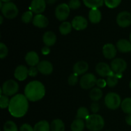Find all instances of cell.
Returning a JSON list of instances; mask_svg holds the SVG:
<instances>
[{"mask_svg":"<svg viewBox=\"0 0 131 131\" xmlns=\"http://www.w3.org/2000/svg\"><path fill=\"white\" fill-rule=\"evenodd\" d=\"M28 107L29 102L26 97L23 94H17L10 99L8 111L14 117L21 118L26 114Z\"/></svg>","mask_w":131,"mask_h":131,"instance_id":"6da1fadb","label":"cell"},{"mask_svg":"<svg viewBox=\"0 0 131 131\" xmlns=\"http://www.w3.org/2000/svg\"><path fill=\"white\" fill-rule=\"evenodd\" d=\"M46 89L41 82L38 81H33L29 82L24 88V95L28 101L37 102L40 101L45 96Z\"/></svg>","mask_w":131,"mask_h":131,"instance_id":"7a4b0ae2","label":"cell"},{"mask_svg":"<svg viewBox=\"0 0 131 131\" xmlns=\"http://www.w3.org/2000/svg\"><path fill=\"white\" fill-rule=\"evenodd\" d=\"M104 120L98 114H92L86 120L87 129L92 131H100L104 127Z\"/></svg>","mask_w":131,"mask_h":131,"instance_id":"3957f363","label":"cell"},{"mask_svg":"<svg viewBox=\"0 0 131 131\" xmlns=\"http://www.w3.org/2000/svg\"><path fill=\"white\" fill-rule=\"evenodd\" d=\"M104 102L107 108L111 110H115L121 106L122 100L118 93L110 92L105 97Z\"/></svg>","mask_w":131,"mask_h":131,"instance_id":"277c9868","label":"cell"},{"mask_svg":"<svg viewBox=\"0 0 131 131\" xmlns=\"http://www.w3.org/2000/svg\"><path fill=\"white\" fill-rule=\"evenodd\" d=\"M19 84L15 81L10 79L3 83L1 88V95L12 96L15 95L19 91Z\"/></svg>","mask_w":131,"mask_h":131,"instance_id":"5b68a950","label":"cell"},{"mask_svg":"<svg viewBox=\"0 0 131 131\" xmlns=\"http://www.w3.org/2000/svg\"><path fill=\"white\" fill-rule=\"evenodd\" d=\"M3 15L8 19L16 17L19 14V10L16 5L12 2L5 3L1 8Z\"/></svg>","mask_w":131,"mask_h":131,"instance_id":"8992f818","label":"cell"},{"mask_svg":"<svg viewBox=\"0 0 131 131\" xmlns=\"http://www.w3.org/2000/svg\"><path fill=\"white\" fill-rule=\"evenodd\" d=\"M97 79L95 75L92 73H88L81 77L80 79V86L83 89L88 90L92 88L97 84Z\"/></svg>","mask_w":131,"mask_h":131,"instance_id":"52a82bcc","label":"cell"},{"mask_svg":"<svg viewBox=\"0 0 131 131\" xmlns=\"http://www.w3.org/2000/svg\"><path fill=\"white\" fill-rule=\"evenodd\" d=\"M70 8L66 3L60 4L55 9V16L60 21H65L69 16Z\"/></svg>","mask_w":131,"mask_h":131,"instance_id":"ba28073f","label":"cell"},{"mask_svg":"<svg viewBox=\"0 0 131 131\" xmlns=\"http://www.w3.org/2000/svg\"><path fill=\"white\" fill-rule=\"evenodd\" d=\"M127 64L122 58L114 59L111 63V68L113 72L116 74H122L126 70Z\"/></svg>","mask_w":131,"mask_h":131,"instance_id":"9c48e42d","label":"cell"},{"mask_svg":"<svg viewBox=\"0 0 131 131\" xmlns=\"http://www.w3.org/2000/svg\"><path fill=\"white\" fill-rule=\"evenodd\" d=\"M116 23L121 28H127L131 24V14L127 11L119 13L116 17Z\"/></svg>","mask_w":131,"mask_h":131,"instance_id":"30bf717a","label":"cell"},{"mask_svg":"<svg viewBox=\"0 0 131 131\" xmlns=\"http://www.w3.org/2000/svg\"><path fill=\"white\" fill-rule=\"evenodd\" d=\"M95 71L101 77H108L114 74L111 67L104 62L99 63L96 65Z\"/></svg>","mask_w":131,"mask_h":131,"instance_id":"8fae6325","label":"cell"},{"mask_svg":"<svg viewBox=\"0 0 131 131\" xmlns=\"http://www.w3.org/2000/svg\"><path fill=\"white\" fill-rule=\"evenodd\" d=\"M72 28H74L75 30H83V29H85L88 26V21L83 16L78 15L73 19L72 21Z\"/></svg>","mask_w":131,"mask_h":131,"instance_id":"7c38bea8","label":"cell"},{"mask_svg":"<svg viewBox=\"0 0 131 131\" xmlns=\"http://www.w3.org/2000/svg\"><path fill=\"white\" fill-rule=\"evenodd\" d=\"M38 72L43 75H49L53 71V66L50 61L47 60H42L37 65Z\"/></svg>","mask_w":131,"mask_h":131,"instance_id":"4fadbf2b","label":"cell"},{"mask_svg":"<svg viewBox=\"0 0 131 131\" xmlns=\"http://www.w3.org/2000/svg\"><path fill=\"white\" fill-rule=\"evenodd\" d=\"M46 8V2L45 0H32L30 9L33 13L41 14L44 12Z\"/></svg>","mask_w":131,"mask_h":131,"instance_id":"5bb4252c","label":"cell"},{"mask_svg":"<svg viewBox=\"0 0 131 131\" xmlns=\"http://www.w3.org/2000/svg\"><path fill=\"white\" fill-rule=\"evenodd\" d=\"M117 48L112 43H106L102 48V54L106 58L111 60L116 56Z\"/></svg>","mask_w":131,"mask_h":131,"instance_id":"9a60e30c","label":"cell"},{"mask_svg":"<svg viewBox=\"0 0 131 131\" xmlns=\"http://www.w3.org/2000/svg\"><path fill=\"white\" fill-rule=\"evenodd\" d=\"M28 75V69L24 65H19L15 69L14 72V77L18 81H23L25 80Z\"/></svg>","mask_w":131,"mask_h":131,"instance_id":"2e32d148","label":"cell"},{"mask_svg":"<svg viewBox=\"0 0 131 131\" xmlns=\"http://www.w3.org/2000/svg\"><path fill=\"white\" fill-rule=\"evenodd\" d=\"M33 24L39 28H45L48 26L49 20L42 14H37L33 19Z\"/></svg>","mask_w":131,"mask_h":131,"instance_id":"e0dca14e","label":"cell"},{"mask_svg":"<svg viewBox=\"0 0 131 131\" xmlns=\"http://www.w3.org/2000/svg\"><path fill=\"white\" fill-rule=\"evenodd\" d=\"M25 61L26 63L30 67H35L39 63V56L35 51H29L26 55Z\"/></svg>","mask_w":131,"mask_h":131,"instance_id":"ac0fdd59","label":"cell"},{"mask_svg":"<svg viewBox=\"0 0 131 131\" xmlns=\"http://www.w3.org/2000/svg\"><path fill=\"white\" fill-rule=\"evenodd\" d=\"M88 64L85 61H79L75 63L73 67V71L74 73L77 75H83L87 72L88 70Z\"/></svg>","mask_w":131,"mask_h":131,"instance_id":"d6986e66","label":"cell"},{"mask_svg":"<svg viewBox=\"0 0 131 131\" xmlns=\"http://www.w3.org/2000/svg\"><path fill=\"white\" fill-rule=\"evenodd\" d=\"M42 39H43V42L46 46L51 47L55 44L57 38L54 32L48 31L45 32L43 37H42Z\"/></svg>","mask_w":131,"mask_h":131,"instance_id":"ffe728a7","label":"cell"},{"mask_svg":"<svg viewBox=\"0 0 131 131\" xmlns=\"http://www.w3.org/2000/svg\"><path fill=\"white\" fill-rule=\"evenodd\" d=\"M116 48L120 52L123 53L131 51V42L126 39H120L116 43Z\"/></svg>","mask_w":131,"mask_h":131,"instance_id":"44dd1931","label":"cell"},{"mask_svg":"<svg viewBox=\"0 0 131 131\" xmlns=\"http://www.w3.org/2000/svg\"><path fill=\"white\" fill-rule=\"evenodd\" d=\"M90 21L93 24H97L100 23L102 19V14L98 8L91 9L88 14Z\"/></svg>","mask_w":131,"mask_h":131,"instance_id":"7402d4cb","label":"cell"},{"mask_svg":"<svg viewBox=\"0 0 131 131\" xmlns=\"http://www.w3.org/2000/svg\"><path fill=\"white\" fill-rule=\"evenodd\" d=\"M65 124L60 119H55L51 124V131H65Z\"/></svg>","mask_w":131,"mask_h":131,"instance_id":"603a6c76","label":"cell"},{"mask_svg":"<svg viewBox=\"0 0 131 131\" xmlns=\"http://www.w3.org/2000/svg\"><path fill=\"white\" fill-rule=\"evenodd\" d=\"M33 129L34 131H50L51 125L46 120H42L35 125Z\"/></svg>","mask_w":131,"mask_h":131,"instance_id":"cb8c5ba5","label":"cell"},{"mask_svg":"<svg viewBox=\"0 0 131 131\" xmlns=\"http://www.w3.org/2000/svg\"><path fill=\"white\" fill-rule=\"evenodd\" d=\"M84 5L91 9L98 8L103 5L104 0H83Z\"/></svg>","mask_w":131,"mask_h":131,"instance_id":"d4e9b609","label":"cell"},{"mask_svg":"<svg viewBox=\"0 0 131 131\" xmlns=\"http://www.w3.org/2000/svg\"><path fill=\"white\" fill-rule=\"evenodd\" d=\"M84 127H85V124L83 120L76 118L72 123L70 128L72 131H83Z\"/></svg>","mask_w":131,"mask_h":131,"instance_id":"484cf974","label":"cell"},{"mask_svg":"<svg viewBox=\"0 0 131 131\" xmlns=\"http://www.w3.org/2000/svg\"><path fill=\"white\" fill-rule=\"evenodd\" d=\"M102 95H103V93H102V90L98 87L93 88L90 92V97L91 100L94 102L99 101L102 97Z\"/></svg>","mask_w":131,"mask_h":131,"instance_id":"4316f807","label":"cell"},{"mask_svg":"<svg viewBox=\"0 0 131 131\" xmlns=\"http://www.w3.org/2000/svg\"><path fill=\"white\" fill-rule=\"evenodd\" d=\"M72 28V25L71 23L67 21H64L60 24L59 27V31L62 35H67L71 32Z\"/></svg>","mask_w":131,"mask_h":131,"instance_id":"83f0119b","label":"cell"},{"mask_svg":"<svg viewBox=\"0 0 131 131\" xmlns=\"http://www.w3.org/2000/svg\"><path fill=\"white\" fill-rule=\"evenodd\" d=\"M121 108L125 113L127 115L131 114V97H127L122 101Z\"/></svg>","mask_w":131,"mask_h":131,"instance_id":"f1b7e54d","label":"cell"},{"mask_svg":"<svg viewBox=\"0 0 131 131\" xmlns=\"http://www.w3.org/2000/svg\"><path fill=\"white\" fill-rule=\"evenodd\" d=\"M90 113L88 109L85 107H80L77 111L76 118L81 120H86L90 116Z\"/></svg>","mask_w":131,"mask_h":131,"instance_id":"f546056e","label":"cell"},{"mask_svg":"<svg viewBox=\"0 0 131 131\" xmlns=\"http://www.w3.org/2000/svg\"><path fill=\"white\" fill-rule=\"evenodd\" d=\"M118 79L119 78H118L116 74L114 73L113 74L110 75L107 78V80H106L107 85L110 88H114V87L117 85L118 83Z\"/></svg>","mask_w":131,"mask_h":131,"instance_id":"4dcf8cb0","label":"cell"},{"mask_svg":"<svg viewBox=\"0 0 131 131\" xmlns=\"http://www.w3.org/2000/svg\"><path fill=\"white\" fill-rule=\"evenodd\" d=\"M3 131H18V129L14 122L9 120L4 124Z\"/></svg>","mask_w":131,"mask_h":131,"instance_id":"1f68e13d","label":"cell"},{"mask_svg":"<svg viewBox=\"0 0 131 131\" xmlns=\"http://www.w3.org/2000/svg\"><path fill=\"white\" fill-rule=\"evenodd\" d=\"M10 100L9 99L8 96H6L5 95H1L0 97V107L1 109H5L6 107H8L10 104Z\"/></svg>","mask_w":131,"mask_h":131,"instance_id":"d6a6232c","label":"cell"},{"mask_svg":"<svg viewBox=\"0 0 131 131\" xmlns=\"http://www.w3.org/2000/svg\"><path fill=\"white\" fill-rule=\"evenodd\" d=\"M33 19V12L27 11L23 14L21 17V20L25 24H28Z\"/></svg>","mask_w":131,"mask_h":131,"instance_id":"836d02e7","label":"cell"},{"mask_svg":"<svg viewBox=\"0 0 131 131\" xmlns=\"http://www.w3.org/2000/svg\"><path fill=\"white\" fill-rule=\"evenodd\" d=\"M122 0H104L106 6L110 8H115L121 3Z\"/></svg>","mask_w":131,"mask_h":131,"instance_id":"e575fe53","label":"cell"},{"mask_svg":"<svg viewBox=\"0 0 131 131\" xmlns=\"http://www.w3.org/2000/svg\"><path fill=\"white\" fill-rule=\"evenodd\" d=\"M8 53V49L6 45L3 43H0V58L3 59L6 57Z\"/></svg>","mask_w":131,"mask_h":131,"instance_id":"d590c367","label":"cell"},{"mask_svg":"<svg viewBox=\"0 0 131 131\" xmlns=\"http://www.w3.org/2000/svg\"><path fill=\"white\" fill-rule=\"evenodd\" d=\"M78 82V75H77L75 73L70 74V76L68 78V83L69 85L75 86Z\"/></svg>","mask_w":131,"mask_h":131,"instance_id":"8d00e7d4","label":"cell"},{"mask_svg":"<svg viewBox=\"0 0 131 131\" xmlns=\"http://www.w3.org/2000/svg\"><path fill=\"white\" fill-rule=\"evenodd\" d=\"M81 3L79 0H70L68 4L69 8L72 10L78 9L81 6Z\"/></svg>","mask_w":131,"mask_h":131,"instance_id":"74e56055","label":"cell"},{"mask_svg":"<svg viewBox=\"0 0 131 131\" xmlns=\"http://www.w3.org/2000/svg\"><path fill=\"white\" fill-rule=\"evenodd\" d=\"M90 110L92 113H93V114H97L100 110V106L99 103L96 102H93L90 106Z\"/></svg>","mask_w":131,"mask_h":131,"instance_id":"f35d334b","label":"cell"},{"mask_svg":"<svg viewBox=\"0 0 131 131\" xmlns=\"http://www.w3.org/2000/svg\"><path fill=\"white\" fill-rule=\"evenodd\" d=\"M38 70L37 69V67H30L28 69V75L31 77H35L38 74Z\"/></svg>","mask_w":131,"mask_h":131,"instance_id":"ab89813d","label":"cell"},{"mask_svg":"<svg viewBox=\"0 0 131 131\" xmlns=\"http://www.w3.org/2000/svg\"><path fill=\"white\" fill-rule=\"evenodd\" d=\"M20 131H34L33 128L28 124H24L20 127Z\"/></svg>","mask_w":131,"mask_h":131,"instance_id":"60d3db41","label":"cell"},{"mask_svg":"<svg viewBox=\"0 0 131 131\" xmlns=\"http://www.w3.org/2000/svg\"><path fill=\"white\" fill-rule=\"evenodd\" d=\"M107 85V82L106 81H105L104 79H97V86L98 88H104Z\"/></svg>","mask_w":131,"mask_h":131,"instance_id":"b9f144b4","label":"cell"},{"mask_svg":"<svg viewBox=\"0 0 131 131\" xmlns=\"http://www.w3.org/2000/svg\"><path fill=\"white\" fill-rule=\"evenodd\" d=\"M50 51H51V50H50V48L49 46H45L44 47H42V54H43V55L49 54L50 53Z\"/></svg>","mask_w":131,"mask_h":131,"instance_id":"7bdbcfd3","label":"cell"},{"mask_svg":"<svg viewBox=\"0 0 131 131\" xmlns=\"http://www.w3.org/2000/svg\"><path fill=\"white\" fill-rule=\"evenodd\" d=\"M125 122L127 125H130L131 126V114L130 115H128L125 118Z\"/></svg>","mask_w":131,"mask_h":131,"instance_id":"ee69618b","label":"cell"},{"mask_svg":"<svg viewBox=\"0 0 131 131\" xmlns=\"http://www.w3.org/2000/svg\"><path fill=\"white\" fill-rule=\"evenodd\" d=\"M46 2V3L49 4V5H52V4L54 3L57 0H45Z\"/></svg>","mask_w":131,"mask_h":131,"instance_id":"f6af8a7d","label":"cell"},{"mask_svg":"<svg viewBox=\"0 0 131 131\" xmlns=\"http://www.w3.org/2000/svg\"><path fill=\"white\" fill-rule=\"evenodd\" d=\"M3 15H0V24H3Z\"/></svg>","mask_w":131,"mask_h":131,"instance_id":"bcb514c9","label":"cell"},{"mask_svg":"<svg viewBox=\"0 0 131 131\" xmlns=\"http://www.w3.org/2000/svg\"><path fill=\"white\" fill-rule=\"evenodd\" d=\"M2 2H4L5 3H8V2H10V0H1Z\"/></svg>","mask_w":131,"mask_h":131,"instance_id":"7dc6e473","label":"cell"},{"mask_svg":"<svg viewBox=\"0 0 131 131\" xmlns=\"http://www.w3.org/2000/svg\"><path fill=\"white\" fill-rule=\"evenodd\" d=\"M129 40H130V42H131V33L130 34V36H129Z\"/></svg>","mask_w":131,"mask_h":131,"instance_id":"c3c4849f","label":"cell"},{"mask_svg":"<svg viewBox=\"0 0 131 131\" xmlns=\"http://www.w3.org/2000/svg\"><path fill=\"white\" fill-rule=\"evenodd\" d=\"M129 87H130V90H131V81H130V83H129Z\"/></svg>","mask_w":131,"mask_h":131,"instance_id":"681fc988","label":"cell"},{"mask_svg":"<svg viewBox=\"0 0 131 131\" xmlns=\"http://www.w3.org/2000/svg\"><path fill=\"white\" fill-rule=\"evenodd\" d=\"M100 131H101V130H100Z\"/></svg>","mask_w":131,"mask_h":131,"instance_id":"f907efd6","label":"cell"}]
</instances>
